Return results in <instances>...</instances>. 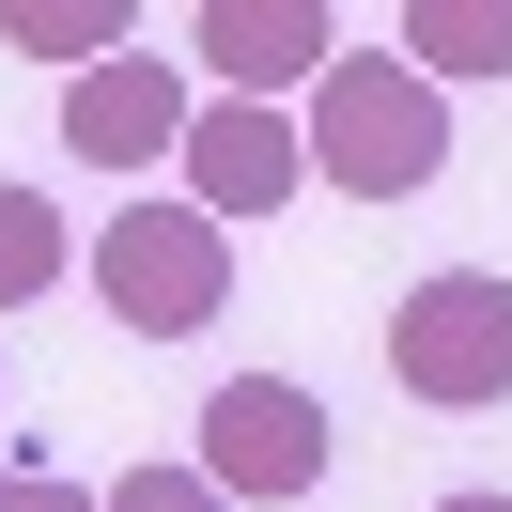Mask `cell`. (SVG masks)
Masks as SVG:
<instances>
[{"mask_svg": "<svg viewBox=\"0 0 512 512\" xmlns=\"http://www.w3.org/2000/svg\"><path fill=\"white\" fill-rule=\"evenodd\" d=\"M187 47H202L249 109H280V78H326V63H342V16H326V0H202Z\"/></svg>", "mask_w": 512, "mask_h": 512, "instance_id": "cell-7", "label": "cell"}, {"mask_svg": "<svg viewBox=\"0 0 512 512\" xmlns=\"http://www.w3.org/2000/svg\"><path fill=\"white\" fill-rule=\"evenodd\" d=\"M435 512H512V497H435Z\"/></svg>", "mask_w": 512, "mask_h": 512, "instance_id": "cell-13", "label": "cell"}, {"mask_svg": "<svg viewBox=\"0 0 512 512\" xmlns=\"http://www.w3.org/2000/svg\"><path fill=\"white\" fill-rule=\"evenodd\" d=\"M187 125H202L187 63H140V47L63 94V156H78V171H156V156H187Z\"/></svg>", "mask_w": 512, "mask_h": 512, "instance_id": "cell-6", "label": "cell"}, {"mask_svg": "<svg viewBox=\"0 0 512 512\" xmlns=\"http://www.w3.org/2000/svg\"><path fill=\"white\" fill-rule=\"evenodd\" d=\"M388 388L404 404H512V280L497 264H435L388 311Z\"/></svg>", "mask_w": 512, "mask_h": 512, "instance_id": "cell-3", "label": "cell"}, {"mask_svg": "<svg viewBox=\"0 0 512 512\" xmlns=\"http://www.w3.org/2000/svg\"><path fill=\"white\" fill-rule=\"evenodd\" d=\"M47 280H63V218H47V187H0V311H32Z\"/></svg>", "mask_w": 512, "mask_h": 512, "instance_id": "cell-10", "label": "cell"}, {"mask_svg": "<svg viewBox=\"0 0 512 512\" xmlns=\"http://www.w3.org/2000/svg\"><path fill=\"white\" fill-rule=\"evenodd\" d=\"M202 481H218V497H311V481H326V404L295 373L202 388Z\"/></svg>", "mask_w": 512, "mask_h": 512, "instance_id": "cell-4", "label": "cell"}, {"mask_svg": "<svg viewBox=\"0 0 512 512\" xmlns=\"http://www.w3.org/2000/svg\"><path fill=\"white\" fill-rule=\"evenodd\" d=\"M388 47H404L435 94H450V78H512V0H404Z\"/></svg>", "mask_w": 512, "mask_h": 512, "instance_id": "cell-8", "label": "cell"}, {"mask_svg": "<svg viewBox=\"0 0 512 512\" xmlns=\"http://www.w3.org/2000/svg\"><path fill=\"white\" fill-rule=\"evenodd\" d=\"M0 512H109V497H78L63 466H0Z\"/></svg>", "mask_w": 512, "mask_h": 512, "instance_id": "cell-12", "label": "cell"}, {"mask_svg": "<svg viewBox=\"0 0 512 512\" xmlns=\"http://www.w3.org/2000/svg\"><path fill=\"white\" fill-rule=\"evenodd\" d=\"M311 171L357 187V202H419L450 171V94L419 63H388V47H342L311 78Z\"/></svg>", "mask_w": 512, "mask_h": 512, "instance_id": "cell-1", "label": "cell"}, {"mask_svg": "<svg viewBox=\"0 0 512 512\" xmlns=\"http://www.w3.org/2000/svg\"><path fill=\"white\" fill-rule=\"evenodd\" d=\"M171 171H187V202H202L218 233H233V218H280V202L311 187V125H280V109L218 94V109L187 125V156H171Z\"/></svg>", "mask_w": 512, "mask_h": 512, "instance_id": "cell-5", "label": "cell"}, {"mask_svg": "<svg viewBox=\"0 0 512 512\" xmlns=\"http://www.w3.org/2000/svg\"><path fill=\"white\" fill-rule=\"evenodd\" d=\"M94 295L140 342H187V326L233 311V233L202 218V202H125V218L94 233Z\"/></svg>", "mask_w": 512, "mask_h": 512, "instance_id": "cell-2", "label": "cell"}, {"mask_svg": "<svg viewBox=\"0 0 512 512\" xmlns=\"http://www.w3.org/2000/svg\"><path fill=\"white\" fill-rule=\"evenodd\" d=\"M109 512H233V497H218L202 466H125V481H109Z\"/></svg>", "mask_w": 512, "mask_h": 512, "instance_id": "cell-11", "label": "cell"}, {"mask_svg": "<svg viewBox=\"0 0 512 512\" xmlns=\"http://www.w3.org/2000/svg\"><path fill=\"white\" fill-rule=\"evenodd\" d=\"M0 47H16V63H78V78H94V63H125V0H0Z\"/></svg>", "mask_w": 512, "mask_h": 512, "instance_id": "cell-9", "label": "cell"}]
</instances>
